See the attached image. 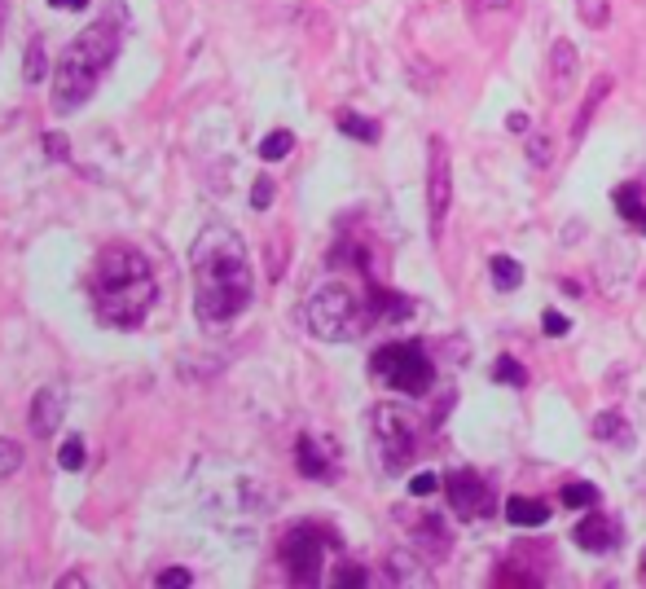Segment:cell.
Instances as JSON below:
<instances>
[{"mask_svg": "<svg viewBox=\"0 0 646 589\" xmlns=\"http://www.w3.org/2000/svg\"><path fill=\"white\" fill-rule=\"evenodd\" d=\"M189 269H194V313L203 330H225L251 308L255 273L238 229L207 225L189 247Z\"/></svg>", "mask_w": 646, "mask_h": 589, "instance_id": "6da1fadb", "label": "cell"}, {"mask_svg": "<svg viewBox=\"0 0 646 589\" xmlns=\"http://www.w3.org/2000/svg\"><path fill=\"white\" fill-rule=\"evenodd\" d=\"M154 299H159V282L141 251L132 247H106L93 260L88 273V304H93L97 326L106 330H137L150 317Z\"/></svg>", "mask_w": 646, "mask_h": 589, "instance_id": "7a4b0ae2", "label": "cell"}, {"mask_svg": "<svg viewBox=\"0 0 646 589\" xmlns=\"http://www.w3.org/2000/svg\"><path fill=\"white\" fill-rule=\"evenodd\" d=\"M339 132L343 137H352V141H365V146H374L378 141V124L374 119H365V115H356V110H343L339 115Z\"/></svg>", "mask_w": 646, "mask_h": 589, "instance_id": "44dd1931", "label": "cell"}, {"mask_svg": "<svg viewBox=\"0 0 646 589\" xmlns=\"http://www.w3.org/2000/svg\"><path fill=\"white\" fill-rule=\"evenodd\" d=\"M506 519L515 528H545L550 524V506L541 502V497H523V493H515L506 502Z\"/></svg>", "mask_w": 646, "mask_h": 589, "instance_id": "2e32d148", "label": "cell"}, {"mask_svg": "<svg viewBox=\"0 0 646 589\" xmlns=\"http://www.w3.org/2000/svg\"><path fill=\"white\" fill-rule=\"evenodd\" d=\"M576 14L589 31H603L611 22V0H576Z\"/></svg>", "mask_w": 646, "mask_h": 589, "instance_id": "603a6c76", "label": "cell"}, {"mask_svg": "<svg viewBox=\"0 0 646 589\" xmlns=\"http://www.w3.org/2000/svg\"><path fill=\"white\" fill-rule=\"evenodd\" d=\"M572 541L581 550H589V554H611V550L620 546V541H625V528H620L616 515H607V510L589 506V515L572 528Z\"/></svg>", "mask_w": 646, "mask_h": 589, "instance_id": "8fae6325", "label": "cell"}, {"mask_svg": "<svg viewBox=\"0 0 646 589\" xmlns=\"http://www.w3.org/2000/svg\"><path fill=\"white\" fill-rule=\"evenodd\" d=\"M154 581L167 585V589H185V585H194V572H189V568H163Z\"/></svg>", "mask_w": 646, "mask_h": 589, "instance_id": "d6a6232c", "label": "cell"}, {"mask_svg": "<svg viewBox=\"0 0 646 589\" xmlns=\"http://www.w3.org/2000/svg\"><path fill=\"white\" fill-rule=\"evenodd\" d=\"M611 93V75H594V84H589V93H585V102L581 110H576V124H572V146H581V137L589 132V124H594V115H598V106H603V97Z\"/></svg>", "mask_w": 646, "mask_h": 589, "instance_id": "9a60e30c", "label": "cell"}, {"mask_svg": "<svg viewBox=\"0 0 646 589\" xmlns=\"http://www.w3.org/2000/svg\"><path fill=\"white\" fill-rule=\"evenodd\" d=\"M44 154H49L53 163H66V154H71V141H66L62 132H49V137H44Z\"/></svg>", "mask_w": 646, "mask_h": 589, "instance_id": "836d02e7", "label": "cell"}, {"mask_svg": "<svg viewBox=\"0 0 646 589\" xmlns=\"http://www.w3.org/2000/svg\"><path fill=\"white\" fill-rule=\"evenodd\" d=\"M295 150V137L286 128H277V132H269V137L260 141V159L264 163H277V159H286V154Z\"/></svg>", "mask_w": 646, "mask_h": 589, "instance_id": "cb8c5ba5", "label": "cell"}, {"mask_svg": "<svg viewBox=\"0 0 646 589\" xmlns=\"http://www.w3.org/2000/svg\"><path fill=\"white\" fill-rule=\"evenodd\" d=\"M119 44H124V9L115 5V14L88 22L80 36L62 49L58 75H53V102H49L53 115H75L97 93L110 62L119 58Z\"/></svg>", "mask_w": 646, "mask_h": 589, "instance_id": "3957f363", "label": "cell"}, {"mask_svg": "<svg viewBox=\"0 0 646 589\" xmlns=\"http://www.w3.org/2000/svg\"><path fill=\"white\" fill-rule=\"evenodd\" d=\"M493 379L506 383V387H528V370H523L515 357H497L493 361Z\"/></svg>", "mask_w": 646, "mask_h": 589, "instance_id": "d4e9b609", "label": "cell"}, {"mask_svg": "<svg viewBox=\"0 0 646 589\" xmlns=\"http://www.w3.org/2000/svg\"><path fill=\"white\" fill-rule=\"evenodd\" d=\"M273 176H255V185H251V207L255 211H269L273 207Z\"/></svg>", "mask_w": 646, "mask_h": 589, "instance_id": "f1b7e54d", "label": "cell"}, {"mask_svg": "<svg viewBox=\"0 0 646 589\" xmlns=\"http://www.w3.org/2000/svg\"><path fill=\"white\" fill-rule=\"evenodd\" d=\"M387 576H392V581H400V585H422V581H427V568L409 559L405 550H396L392 559H387Z\"/></svg>", "mask_w": 646, "mask_h": 589, "instance_id": "ffe728a7", "label": "cell"}, {"mask_svg": "<svg viewBox=\"0 0 646 589\" xmlns=\"http://www.w3.org/2000/svg\"><path fill=\"white\" fill-rule=\"evenodd\" d=\"M449 211H453V159H449V146L436 137L427 146V225L436 242L444 233Z\"/></svg>", "mask_w": 646, "mask_h": 589, "instance_id": "ba28073f", "label": "cell"}, {"mask_svg": "<svg viewBox=\"0 0 646 589\" xmlns=\"http://www.w3.org/2000/svg\"><path fill=\"white\" fill-rule=\"evenodd\" d=\"M506 128H510V132H519V137H523V132H528V115H523V110H515V115L506 119Z\"/></svg>", "mask_w": 646, "mask_h": 589, "instance_id": "d590c367", "label": "cell"}, {"mask_svg": "<svg viewBox=\"0 0 646 589\" xmlns=\"http://www.w3.org/2000/svg\"><path fill=\"white\" fill-rule=\"evenodd\" d=\"M576 71H581V49L572 40H554L550 44V58H545V84H550L554 102H572V88H576Z\"/></svg>", "mask_w": 646, "mask_h": 589, "instance_id": "30bf717a", "label": "cell"}, {"mask_svg": "<svg viewBox=\"0 0 646 589\" xmlns=\"http://www.w3.org/2000/svg\"><path fill=\"white\" fill-rule=\"evenodd\" d=\"M488 277H493V286L497 291H519L523 286V264L515 260V255H493V260H488Z\"/></svg>", "mask_w": 646, "mask_h": 589, "instance_id": "d6986e66", "label": "cell"}, {"mask_svg": "<svg viewBox=\"0 0 646 589\" xmlns=\"http://www.w3.org/2000/svg\"><path fill=\"white\" fill-rule=\"evenodd\" d=\"M444 493H449L453 515H462V519H484L488 510H493V493H488V484L475 471H466V466L444 475Z\"/></svg>", "mask_w": 646, "mask_h": 589, "instance_id": "9c48e42d", "label": "cell"}, {"mask_svg": "<svg viewBox=\"0 0 646 589\" xmlns=\"http://www.w3.org/2000/svg\"><path fill=\"white\" fill-rule=\"evenodd\" d=\"M642 576H646V554H642Z\"/></svg>", "mask_w": 646, "mask_h": 589, "instance_id": "f35d334b", "label": "cell"}, {"mask_svg": "<svg viewBox=\"0 0 646 589\" xmlns=\"http://www.w3.org/2000/svg\"><path fill=\"white\" fill-rule=\"evenodd\" d=\"M541 326H545V335H567V330H572V321L559 317V313H545Z\"/></svg>", "mask_w": 646, "mask_h": 589, "instance_id": "e575fe53", "label": "cell"}, {"mask_svg": "<svg viewBox=\"0 0 646 589\" xmlns=\"http://www.w3.org/2000/svg\"><path fill=\"white\" fill-rule=\"evenodd\" d=\"M466 14H471V22L480 31H488L493 22L510 27V22L519 18V0H466Z\"/></svg>", "mask_w": 646, "mask_h": 589, "instance_id": "5bb4252c", "label": "cell"}, {"mask_svg": "<svg viewBox=\"0 0 646 589\" xmlns=\"http://www.w3.org/2000/svg\"><path fill=\"white\" fill-rule=\"evenodd\" d=\"M594 436L607 440V444H616V449H629V444H633V431H629V422H625L620 409H607V414L594 418Z\"/></svg>", "mask_w": 646, "mask_h": 589, "instance_id": "e0dca14e", "label": "cell"}, {"mask_svg": "<svg viewBox=\"0 0 646 589\" xmlns=\"http://www.w3.org/2000/svg\"><path fill=\"white\" fill-rule=\"evenodd\" d=\"M282 568H286V576H291L295 585H317L321 568H326V532L308 528V524H299V528L286 532Z\"/></svg>", "mask_w": 646, "mask_h": 589, "instance_id": "52a82bcc", "label": "cell"}, {"mask_svg": "<svg viewBox=\"0 0 646 589\" xmlns=\"http://www.w3.org/2000/svg\"><path fill=\"white\" fill-rule=\"evenodd\" d=\"M295 466L317 484H334L339 475V453H334L330 440H317V436H299L295 444Z\"/></svg>", "mask_w": 646, "mask_h": 589, "instance_id": "4fadbf2b", "label": "cell"}, {"mask_svg": "<svg viewBox=\"0 0 646 589\" xmlns=\"http://www.w3.org/2000/svg\"><path fill=\"white\" fill-rule=\"evenodd\" d=\"M528 159H532V168L545 172L554 163V141L545 137V132H537V137H528Z\"/></svg>", "mask_w": 646, "mask_h": 589, "instance_id": "484cf974", "label": "cell"}, {"mask_svg": "<svg viewBox=\"0 0 646 589\" xmlns=\"http://www.w3.org/2000/svg\"><path fill=\"white\" fill-rule=\"evenodd\" d=\"M436 488H444V475H436V471H418L414 480H409V493L414 497H431Z\"/></svg>", "mask_w": 646, "mask_h": 589, "instance_id": "f546056e", "label": "cell"}, {"mask_svg": "<svg viewBox=\"0 0 646 589\" xmlns=\"http://www.w3.org/2000/svg\"><path fill=\"white\" fill-rule=\"evenodd\" d=\"M304 321L317 339L326 343H343L352 339L356 330L365 326V304L356 299V291L348 282H326L308 295V308H304Z\"/></svg>", "mask_w": 646, "mask_h": 589, "instance_id": "277c9868", "label": "cell"}, {"mask_svg": "<svg viewBox=\"0 0 646 589\" xmlns=\"http://www.w3.org/2000/svg\"><path fill=\"white\" fill-rule=\"evenodd\" d=\"M0 40H5V22H0Z\"/></svg>", "mask_w": 646, "mask_h": 589, "instance_id": "74e56055", "label": "cell"}, {"mask_svg": "<svg viewBox=\"0 0 646 589\" xmlns=\"http://www.w3.org/2000/svg\"><path fill=\"white\" fill-rule=\"evenodd\" d=\"M370 370L374 379H383L387 387H396V392L405 396H427L431 383H436V365H431L427 348L422 343H383V348L370 357Z\"/></svg>", "mask_w": 646, "mask_h": 589, "instance_id": "5b68a950", "label": "cell"}, {"mask_svg": "<svg viewBox=\"0 0 646 589\" xmlns=\"http://www.w3.org/2000/svg\"><path fill=\"white\" fill-rule=\"evenodd\" d=\"M66 383H44L36 396H31V431H36L40 440H49V436H58V427H62V418H66Z\"/></svg>", "mask_w": 646, "mask_h": 589, "instance_id": "7c38bea8", "label": "cell"}, {"mask_svg": "<svg viewBox=\"0 0 646 589\" xmlns=\"http://www.w3.org/2000/svg\"><path fill=\"white\" fill-rule=\"evenodd\" d=\"M334 585H370V572L361 563H339L334 568Z\"/></svg>", "mask_w": 646, "mask_h": 589, "instance_id": "4dcf8cb0", "label": "cell"}, {"mask_svg": "<svg viewBox=\"0 0 646 589\" xmlns=\"http://www.w3.org/2000/svg\"><path fill=\"white\" fill-rule=\"evenodd\" d=\"M559 502L567 510H589V506H598V488L589 484V480H572V484H563Z\"/></svg>", "mask_w": 646, "mask_h": 589, "instance_id": "7402d4cb", "label": "cell"}, {"mask_svg": "<svg viewBox=\"0 0 646 589\" xmlns=\"http://www.w3.org/2000/svg\"><path fill=\"white\" fill-rule=\"evenodd\" d=\"M22 71H27V84H40V80H44V44H40V40L31 44L27 66H22Z\"/></svg>", "mask_w": 646, "mask_h": 589, "instance_id": "1f68e13d", "label": "cell"}, {"mask_svg": "<svg viewBox=\"0 0 646 589\" xmlns=\"http://www.w3.org/2000/svg\"><path fill=\"white\" fill-rule=\"evenodd\" d=\"M616 211L629 220V225H642V233H646V194H642V185H633V181L620 185L616 190Z\"/></svg>", "mask_w": 646, "mask_h": 589, "instance_id": "ac0fdd59", "label": "cell"}, {"mask_svg": "<svg viewBox=\"0 0 646 589\" xmlns=\"http://www.w3.org/2000/svg\"><path fill=\"white\" fill-rule=\"evenodd\" d=\"M53 9H88V0H49Z\"/></svg>", "mask_w": 646, "mask_h": 589, "instance_id": "8d00e7d4", "label": "cell"}, {"mask_svg": "<svg viewBox=\"0 0 646 589\" xmlns=\"http://www.w3.org/2000/svg\"><path fill=\"white\" fill-rule=\"evenodd\" d=\"M18 466H22V444L9 440V436H0V480H9Z\"/></svg>", "mask_w": 646, "mask_h": 589, "instance_id": "4316f807", "label": "cell"}, {"mask_svg": "<svg viewBox=\"0 0 646 589\" xmlns=\"http://www.w3.org/2000/svg\"><path fill=\"white\" fill-rule=\"evenodd\" d=\"M370 431L378 444V462H383L387 475H400L418 453V422L409 409L400 405H374L370 414Z\"/></svg>", "mask_w": 646, "mask_h": 589, "instance_id": "8992f818", "label": "cell"}, {"mask_svg": "<svg viewBox=\"0 0 646 589\" xmlns=\"http://www.w3.org/2000/svg\"><path fill=\"white\" fill-rule=\"evenodd\" d=\"M58 462H62V471H80V466H84V440L80 436H66L62 449H58Z\"/></svg>", "mask_w": 646, "mask_h": 589, "instance_id": "83f0119b", "label": "cell"}]
</instances>
